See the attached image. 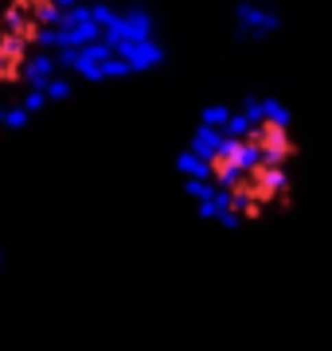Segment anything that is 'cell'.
I'll return each instance as SVG.
<instances>
[{"instance_id": "cell-1", "label": "cell", "mask_w": 332, "mask_h": 351, "mask_svg": "<svg viewBox=\"0 0 332 351\" xmlns=\"http://www.w3.org/2000/svg\"><path fill=\"white\" fill-rule=\"evenodd\" d=\"M281 32V12L258 0H239L235 4V36L243 43H262V39Z\"/></svg>"}, {"instance_id": "cell-2", "label": "cell", "mask_w": 332, "mask_h": 351, "mask_svg": "<svg viewBox=\"0 0 332 351\" xmlns=\"http://www.w3.org/2000/svg\"><path fill=\"white\" fill-rule=\"evenodd\" d=\"M262 121L274 125V129H289L294 125V110L281 98H262Z\"/></svg>"}, {"instance_id": "cell-3", "label": "cell", "mask_w": 332, "mask_h": 351, "mask_svg": "<svg viewBox=\"0 0 332 351\" xmlns=\"http://www.w3.org/2000/svg\"><path fill=\"white\" fill-rule=\"evenodd\" d=\"M230 117V106H207L204 117H200V125H211V129H223Z\"/></svg>"}]
</instances>
